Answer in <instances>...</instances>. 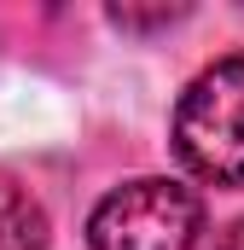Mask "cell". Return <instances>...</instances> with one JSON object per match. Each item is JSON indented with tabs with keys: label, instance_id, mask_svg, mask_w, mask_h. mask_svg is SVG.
Wrapping results in <instances>:
<instances>
[{
	"label": "cell",
	"instance_id": "cell-1",
	"mask_svg": "<svg viewBox=\"0 0 244 250\" xmlns=\"http://www.w3.org/2000/svg\"><path fill=\"white\" fill-rule=\"evenodd\" d=\"M169 140L192 181L244 187V53H227L186 82Z\"/></svg>",
	"mask_w": 244,
	"mask_h": 250
},
{
	"label": "cell",
	"instance_id": "cell-2",
	"mask_svg": "<svg viewBox=\"0 0 244 250\" xmlns=\"http://www.w3.org/2000/svg\"><path fill=\"white\" fill-rule=\"evenodd\" d=\"M203 227V198L169 181V175H140L105 192L87 215V245L93 250H198Z\"/></svg>",
	"mask_w": 244,
	"mask_h": 250
},
{
	"label": "cell",
	"instance_id": "cell-3",
	"mask_svg": "<svg viewBox=\"0 0 244 250\" xmlns=\"http://www.w3.org/2000/svg\"><path fill=\"white\" fill-rule=\"evenodd\" d=\"M53 221L41 209V198L18 187L12 175H0V250H47Z\"/></svg>",
	"mask_w": 244,
	"mask_h": 250
},
{
	"label": "cell",
	"instance_id": "cell-4",
	"mask_svg": "<svg viewBox=\"0 0 244 250\" xmlns=\"http://www.w3.org/2000/svg\"><path fill=\"white\" fill-rule=\"evenodd\" d=\"M175 18H181L175 6H169V12H163V6H157V12H134V6H111V23H117V29H140V35H145V29H169Z\"/></svg>",
	"mask_w": 244,
	"mask_h": 250
},
{
	"label": "cell",
	"instance_id": "cell-5",
	"mask_svg": "<svg viewBox=\"0 0 244 250\" xmlns=\"http://www.w3.org/2000/svg\"><path fill=\"white\" fill-rule=\"evenodd\" d=\"M198 250H244V215H239V221H227V227H215V233H203Z\"/></svg>",
	"mask_w": 244,
	"mask_h": 250
}]
</instances>
